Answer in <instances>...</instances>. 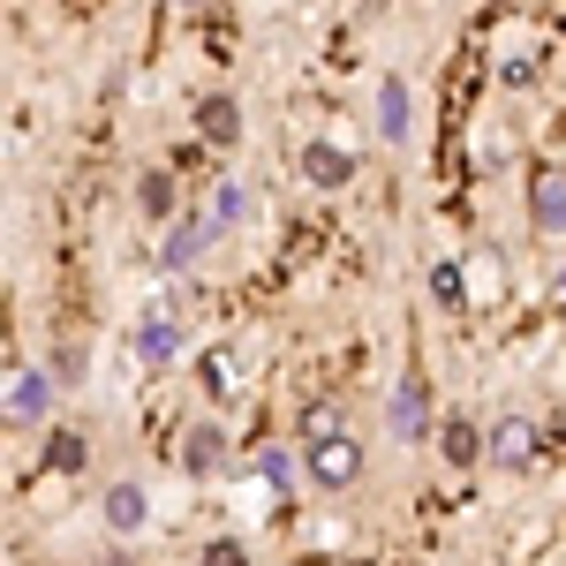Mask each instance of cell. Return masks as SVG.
<instances>
[{"mask_svg":"<svg viewBox=\"0 0 566 566\" xmlns=\"http://www.w3.org/2000/svg\"><path fill=\"white\" fill-rule=\"evenodd\" d=\"M363 469H370V446H363L348 423L303 438V483H310V491H325V499H333V491H355Z\"/></svg>","mask_w":566,"mask_h":566,"instance_id":"1","label":"cell"},{"mask_svg":"<svg viewBox=\"0 0 566 566\" xmlns=\"http://www.w3.org/2000/svg\"><path fill=\"white\" fill-rule=\"evenodd\" d=\"M45 416H53V370L8 355V431H39Z\"/></svg>","mask_w":566,"mask_h":566,"instance_id":"2","label":"cell"},{"mask_svg":"<svg viewBox=\"0 0 566 566\" xmlns=\"http://www.w3.org/2000/svg\"><path fill=\"white\" fill-rule=\"evenodd\" d=\"M386 416H392V438H438V400H431V378L423 370H400V386H392L386 400Z\"/></svg>","mask_w":566,"mask_h":566,"instance_id":"3","label":"cell"},{"mask_svg":"<svg viewBox=\"0 0 566 566\" xmlns=\"http://www.w3.org/2000/svg\"><path fill=\"white\" fill-rule=\"evenodd\" d=\"M355 167H363V159H355L348 144H333V136H310L303 151H295V175H303V189H325V197H333V189H348Z\"/></svg>","mask_w":566,"mask_h":566,"instance_id":"4","label":"cell"},{"mask_svg":"<svg viewBox=\"0 0 566 566\" xmlns=\"http://www.w3.org/2000/svg\"><path fill=\"white\" fill-rule=\"evenodd\" d=\"M98 522L114 528L122 544H129V536H144V528H151V491H144L136 476H114L106 491H98Z\"/></svg>","mask_w":566,"mask_h":566,"instance_id":"5","label":"cell"},{"mask_svg":"<svg viewBox=\"0 0 566 566\" xmlns=\"http://www.w3.org/2000/svg\"><path fill=\"white\" fill-rule=\"evenodd\" d=\"M431 446H438V461H446V469H476V461H491V423H476L469 408H453V416L438 423Z\"/></svg>","mask_w":566,"mask_h":566,"instance_id":"6","label":"cell"},{"mask_svg":"<svg viewBox=\"0 0 566 566\" xmlns=\"http://www.w3.org/2000/svg\"><path fill=\"white\" fill-rule=\"evenodd\" d=\"M227 446H234V438H227V423H219V416H197V423H189V431H181V476H219V469H227Z\"/></svg>","mask_w":566,"mask_h":566,"instance_id":"7","label":"cell"},{"mask_svg":"<svg viewBox=\"0 0 566 566\" xmlns=\"http://www.w3.org/2000/svg\"><path fill=\"white\" fill-rule=\"evenodd\" d=\"M378 136L386 144H408L416 136V84H408V69H386L378 76Z\"/></svg>","mask_w":566,"mask_h":566,"instance_id":"8","label":"cell"},{"mask_svg":"<svg viewBox=\"0 0 566 566\" xmlns=\"http://www.w3.org/2000/svg\"><path fill=\"white\" fill-rule=\"evenodd\" d=\"M175 355H181V325H175V310L151 303V310H144V325H136V363H144V370H167Z\"/></svg>","mask_w":566,"mask_h":566,"instance_id":"9","label":"cell"},{"mask_svg":"<svg viewBox=\"0 0 566 566\" xmlns=\"http://www.w3.org/2000/svg\"><path fill=\"white\" fill-rule=\"evenodd\" d=\"M197 136L219 144V151L242 144V98H234V91H205V98H197Z\"/></svg>","mask_w":566,"mask_h":566,"instance_id":"10","label":"cell"},{"mask_svg":"<svg viewBox=\"0 0 566 566\" xmlns=\"http://www.w3.org/2000/svg\"><path fill=\"white\" fill-rule=\"evenodd\" d=\"M219 227H212V212H189V219H175V227H167V250H159V264H167V272H189V264L205 258V242H212Z\"/></svg>","mask_w":566,"mask_h":566,"instance_id":"11","label":"cell"},{"mask_svg":"<svg viewBox=\"0 0 566 566\" xmlns=\"http://www.w3.org/2000/svg\"><path fill=\"white\" fill-rule=\"evenodd\" d=\"M528 453H536V423L528 416H499L491 423V469L514 476V469H528Z\"/></svg>","mask_w":566,"mask_h":566,"instance_id":"12","label":"cell"},{"mask_svg":"<svg viewBox=\"0 0 566 566\" xmlns=\"http://www.w3.org/2000/svg\"><path fill=\"white\" fill-rule=\"evenodd\" d=\"M45 469H53V476H84L91 469V431L84 423H53V438H45Z\"/></svg>","mask_w":566,"mask_h":566,"instance_id":"13","label":"cell"},{"mask_svg":"<svg viewBox=\"0 0 566 566\" xmlns=\"http://www.w3.org/2000/svg\"><path fill=\"white\" fill-rule=\"evenodd\" d=\"M136 212L151 219V227H175L181 197H175V175H167V167H144V175H136Z\"/></svg>","mask_w":566,"mask_h":566,"instance_id":"14","label":"cell"},{"mask_svg":"<svg viewBox=\"0 0 566 566\" xmlns=\"http://www.w3.org/2000/svg\"><path fill=\"white\" fill-rule=\"evenodd\" d=\"M528 219H536V234H559L566 227V175H536V189H528Z\"/></svg>","mask_w":566,"mask_h":566,"instance_id":"15","label":"cell"},{"mask_svg":"<svg viewBox=\"0 0 566 566\" xmlns=\"http://www.w3.org/2000/svg\"><path fill=\"white\" fill-rule=\"evenodd\" d=\"M258 483L272 491V499H287V491L303 483V453H287V446H264V453H258Z\"/></svg>","mask_w":566,"mask_h":566,"instance_id":"16","label":"cell"},{"mask_svg":"<svg viewBox=\"0 0 566 566\" xmlns=\"http://www.w3.org/2000/svg\"><path fill=\"white\" fill-rule=\"evenodd\" d=\"M197 386H205V400H227V392H234V348L197 355Z\"/></svg>","mask_w":566,"mask_h":566,"instance_id":"17","label":"cell"},{"mask_svg":"<svg viewBox=\"0 0 566 566\" xmlns=\"http://www.w3.org/2000/svg\"><path fill=\"white\" fill-rule=\"evenodd\" d=\"M234 219H250V189H242V181H219V197H212V227H234Z\"/></svg>","mask_w":566,"mask_h":566,"instance_id":"18","label":"cell"},{"mask_svg":"<svg viewBox=\"0 0 566 566\" xmlns=\"http://www.w3.org/2000/svg\"><path fill=\"white\" fill-rule=\"evenodd\" d=\"M53 386H84V348H76V340L53 348Z\"/></svg>","mask_w":566,"mask_h":566,"instance_id":"19","label":"cell"},{"mask_svg":"<svg viewBox=\"0 0 566 566\" xmlns=\"http://www.w3.org/2000/svg\"><path fill=\"white\" fill-rule=\"evenodd\" d=\"M431 295L446 310H461V295H469V287H461V264H431Z\"/></svg>","mask_w":566,"mask_h":566,"instance_id":"20","label":"cell"},{"mask_svg":"<svg viewBox=\"0 0 566 566\" xmlns=\"http://www.w3.org/2000/svg\"><path fill=\"white\" fill-rule=\"evenodd\" d=\"M205 566H250V552H242L234 536H212V544H205Z\"/></svg>","mask_w":566,"mask_h":566,"instance_id":"21","label":"cell"},{"mask_svg":"<svg viewBox=\"0 0 566 566\" xmlns=\"http://www.w3.org/2000/svg\"><path fill=\"white\" fill-rule=\"evenodd\" d=\"M552 295H559V303H566V264H559V280H552Z\"/></svg>","mask_w":566,"mask_h":566,"instance_id":"22","label":"cell"},{"mask_svg":"<svg viewBox=\"0 0 566 566\" xmlns=\"http://www.w3.org/2000/svg\"><path fill=\"white\" fill-rule=\"evenodd\" d=\"M106 566H136V552H114V559H106Z\"/></svg>","mask_w":566,"mask_h":566,"instance_id":"23","label":"cell"}]
</instances>
